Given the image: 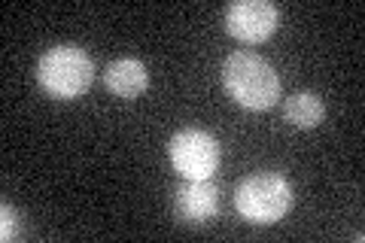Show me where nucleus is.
Returning a JSON list of instances; mask_svg holds the SVG:
<instances>
[{"label":"nucleus","mask_w":365,"mask_h":243,"mask_svg":"<svg viewBox=\"0 0 365 243\" xmlns=\"http://www.w3.org/2000/svg\"><path fill=\"white\" fill-rule=\"evenodd\" d=\"M292 186L280 173H250L235 189V210L253 225H274L289 213Z\"/></svg>","instance_id":"7ed1b4c3"},{"label":"nucleus","mask_w":365,"mask_h":243,"mask_svg":"<svg viewBox=\"0 0 365 243\" xmlns=\"http://www.w3.org/2000/svg\"><path fill=\"white\" fill-rule=\"evenodd\" d=\"M177 219L186 225H207L220 210V192L210 180H189L174 198Z\"/></svg>","instance_id":"423d86ee"},{"label":"nucleus","mask_w":365,"mask_h":243,"mask_svg":"<svg viewBox=\"0 0 365 243\" xmlns=\"http://www.w3.org/2000/svg\"><path fill=\"white\" fill-rule=\"evenodd\" d=\"M91 76H95V64H91L88 52L73 43L52 46L37 61V83L43 86L46 95L58 100L79 98L91 86Z\"/></svg>","instance_id":"f03ea898"},{"label":"nucleus","mask_w":365,"mask_h":243,"mask_svg":"<svg viewBox=\"0 0 365 243\" xmlns=\"http://www.w3.org/2000/svg\"><path fill=\"white\" fill-rule=\"evenodd\" d=\"M104 83L116 98L131 100V98H140L146 91V86H150V73H146V64L140 61V58H116V61L107 67Z\"/></svg>","instance_id":"0eeeda50"},{"label":"nucleus","mask_w":365,"mask_h":243,"mask_svg":"<svg viewBox=\"0 0 365 243\" xmlns=\"http://www.w3.org/2000/svg\"><path fill=\"white\" fill-rule=\"evenodd\" d=\"M326 115V107L314 91H295L292 98L283 100V119L292 128H317Z\"/></svg>","instance_id":"6e6552de"},{"label":"nucleus","mask_w":365,"mask_h":243,"mask_svg":"<svg viewBox=\"0 0 365 243\" xmlns=\"http://www.w3.org/2000/svg\"><path fill=\"white\" fill-rule=\"evenodd\" d=\"M170 165L186 180H210L220 167V143L201 128H182L168 143Z\"/></svg>","instance_id":"20e7f679"},{"label":"nucleus","mask_w":365,"mask_h":243,"mask_svg":"<svg viewBox=\"0 0 365 243\" xmlns=\"http://www.w3.org/2000/svg\"><path fill=\"white\" fill-rule=\"evenodd\" d=\"M280 25V9L268 0H237L225 9V28L235 40L262 43Z\"/></svg>","instance_id":"39448f33"},{"label":"nucleus","mask_w":365,"mask_h":243,"mask_svg":"<svg viewBox=\"0 0 365 243\" xmlns=\"http://www.w3.org/2000/svg\"><path fill=\"white\" fill-rule=\"evenodd\" d=\"M222 86L247 110H268L280 100V76L256 52L228 55L222 64Z\"/></svg>","instance_id":"f257e3e1"},{"label":"nucleus","mask_w":365,"mask_h":243,"mask_svg":"<svg viewBox=\"0 0 365 243\" xmlns=\"http://www.w3.org/2000/svg\"><path fill=\"white\" fill-rule=\"evenodd\" d=\"M0 216H4V228H0V237L4 240H13L19 234V216L9 210V207L4 204V210H0Z\"/></svg>","instance_id":"1a4fd4ad"}]
</instances>
